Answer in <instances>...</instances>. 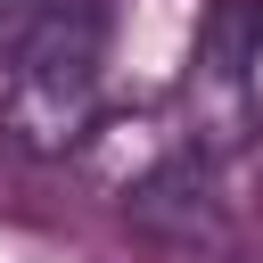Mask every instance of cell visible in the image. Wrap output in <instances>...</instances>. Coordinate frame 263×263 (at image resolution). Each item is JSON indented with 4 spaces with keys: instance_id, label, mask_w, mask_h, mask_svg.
Returning a JSON list of instances; mask_svg holds the SVG:
<instances>
[{
    "instance_id": "6da1fadb",
    "label": "cell",
    "mask_w": 263,
    "mask_h": 263,
    "mask_svg": "<svg viewBox=\"0 0 263 263\" xmlns=\"http://www.w3.org/2000/svg\"><path fill=\"white\" fill-rule=\"evenodd\" d=\"M115 0H41L16 25V66L0 99V132L25 156H82L99 123V74H107Z\"/></svg>"
},
{
    "instance_id": "7a4b0ae2",
    "label": "cell",
    "mask_w": 263,
    "mask_h": 263,
    "mask_svg": "<svg viewBox=\"0 0 263 263\" xmlns=\"http://www.w3.org/2000/svg\"><path fill=\"white\" fill-rule=\"evenodd\" d=\"M255 115H263V99H255V74H247V0H214L197 58H189L181 123H189L197 148H230V140L255 132Z\"/></svg>"
},
{
    "instance_id": "3957f363",
    "label": "cell",
    "mask_w": 263,
    "mask_h": 263,
    "mask_svg": "<svg viewBox=\"0 0 263 263\" xmlns=\"http://www.w3.org/2000/svg\"><path fill=\"white\" fill-rule=\"evenodd\" d=\"M181 148H197L189 123H173L164 107H132V115H99V123H90L82 173H90L107 197H140V189H156L164 173H181Z\"/></svg>"
},
{
    "instance_id": "277c9868",
    "label": "cell",
    "mask_w": 263,
    "mask_h": 263,
    "mask_svg": "<svg viewBox=\"0 0 263 263\" xmlns=\"http://www.w3.org/2000/svg\"><path fill=\"white\" fill-rule=\"evenodd\" d=\"M247 74H255V99H263V0H247Z\"/></svg>"
}]
</instances>
